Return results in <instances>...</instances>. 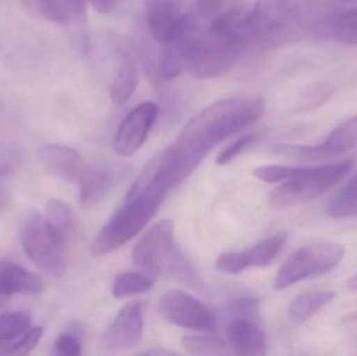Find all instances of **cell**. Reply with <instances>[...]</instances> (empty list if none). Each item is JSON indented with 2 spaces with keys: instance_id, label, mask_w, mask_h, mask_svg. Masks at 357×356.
I'll return each instance as SVG.
<instances>
[{
  "instance_id": "obj_1",
  "label": "cell",
  "mask_w": 357,
  "mask_h": 356,
  "mask_svg": "<svg viewBox=\"0 0 357 356\" xmlns=\"http://www.w3.org/2000/svg\"><path fill=\"white\" fill-rule=\"evenodd\" d=\"M259 98H231L199 111L185 125L177 144L202 159L222 140L253 125L264 115Z\"/></svg>"
},
{
  "instance_id": "obj_2",
  "label": "cell",
  "mask_w": 357,
  "mask_h": 356,
  "mask_svg": "<svg viewBox=\"0 0 357 356\" xmlns=\"http://www.w3.org/2000/svg\"><path fill=\"white\" fill-rule=\"evenodd\" d=\"M165 199L148 194H129L92 244L96 256L109 254L135 238L154 217Z\"/></svg>"
},
{
  "instance_id": "obj_3",
  "label": "cell",
  "mask_w": 357,
  "mask_h": 356,
  "mask_svg": "<svg viewBox=\"0 0 357 356\" xmlns=\"http://www.w3.org/2000/svg\"><path fill=\"white\" fill-rule=\"evenodd\" d=\"M354 164L352 159H347L320 167H294L291 177L271 192V203L285 208L318 199L345 179Z\"/></svg>"
},
{
  "instance_id": "obj_4",
  "label": "cell",
  "mask_w": 357,
  "mask_h": 356,
  "mask_svg": "<svg viewBox=\"0 0 357 356\" xmlns=\"http://www.w3.org/2000/svg\"><path fill=\"white\" fill-rule=\"evenodd\" d=\"M67 238L47 217L31 213L22 232L23 250L36 267L48 275L62 276L66 271Z\"/></svg>"
},
{
  "instance_id": "obj_5",
  "label": "cell",
  "mask_w": 357,
  "mask_h": 356,
  "mask_svg": "<svg viewBox=\"0 0 357 356\" xmlns=\"http://www.w3.org/2000/svg\"><path fill=\"white\" fill-rule=\"evenodd\" d=\"M345 256L342 245L329 240H314L295 251L281 265L274 288L284 290L307 278L328 273Z\"/></svg>"
},
{
  "instance_id": "obj_6",
  "label": "cell",
  "mask_w": 357,
  "mask_h": 356,
  "mask_svg": "<svg viewBox=\"0 0 357 356\" xmlns=\"http://www.w3.org/2000/svg\"><path fill=\"white\" fill-rule=\"evenodd\" d=\"M133 261L137 267L152 273L169 270L180 275L189 272L186 261L175 246V226L165 219L153 226L136 244Z\"/></svg>"
},
{
  "instance_id": "obj_7",
  "label": "cell",
  "mask_w": 357,
  "mask_h": 356,
  "mask_svg": "<svg viewBox=\"0 0 357 356\" xmlns=\"http://www.w3.org/2000/svg\"><path fill=\"white\" fill-rule=\"evenodd\" d=\"M159 309L167 321L178 327L197 332H210L213 328V317L209 309L183 291L165 293L161 297Z\"/></svg>"
},
{
  "instance_id": "obj_8",
  "label": "cell",
  "mask_w": 357,
  "mask_h": 356,
  "mask_svg": "<svg viewBox=\"0 0 357 356\" xmlns=\"http://www.w3.org/2000/svg\"><path fill=\"white\" fill-rule=\"evenodd\" d=\"M159 115L154 102H144L123 118L115 134L113 148L121 157H131L144 146Z\"/></svg>"
},
{
  "instance_id": "obj_9",
  "label": "cell",
  "mask_w": 357,
  "mask_h": 356,
  "mask_svg": "<svg viewBox=\"0 0 357 356\" xmlns=\"http://www.w3.org/2000/svg\"><path fill=\"white\" fill-rule=\"evenodd\" d=\"M356 146L357 115L333 130L327 139L319 146H278L274 148V152L294 158L317 160L344 154Z\"/></svg>"
},
{
  "instance_id": "obj_10",
  "label": "cell",
  "mask_w": 357,
  "mask_h": 356,
  "mask_svg": "<svg viewBox=\"0 0 357 356\" xmlns=\"http://www.w3.org/2000/svg\"><path fill=\"white\" fill-rule=\"evenodd\" d=\"M142 303L134 301L126 305L104 336V343L111 351H125L139 344L144 332Z\"/></svg>"
},
{
  "instance_id": "obj_11",
  "label": "cell",
  "mask_w": 357,
  "mask_h": 356,
  "mask_svg": "<svg viewBox=\"0 0 357 356\" xmlns=\"http://www.w3.org/2000/svg\"><path fill=\"white\" fill-rule=\"evenodd\" d=\"M40 158L50 175L68 183L79 181L85 169L81 154L63 144L44 146L40 152Z\"/></svg>"
},
{
  "instance_id": "obj_12",
  "label": "cell",
  "mask_w": 357,
  "mask_h": 356,
  "mask_svg": "<svg viewBox=\"0 0 357 356\" xmlns=\"http://www.w3.org/2000/svg\"><path fill=\"white\" fill-rule=\"evenodd\" d=\"M229 347L237 355H266V341L264 332L250 318H234L227 328Z\"/></svg>"
},
{
  "instance_id": "obj_13",
  "label": "cell",
  "mask_w": 357,
  "mask_h": 356,
  "mask_svg": "<svg viewBox=\"0 0 357 356\" xmlns=\"http://www.w3.org/2000/svg\"><path fill=\"white\" fill-rule=\"evenodd\" d=\"M183 16L177 0H146V22L159 43H165L175 33Z\"/></svg>"
},
{
  "instance_id": "obj_14",
  "label": "cell",
  "mask_w": 357,
  "mask_h": 356,
  "mask_svg": "<svg viewBox=\"0 0 357 356\" xmlns=\"http://www.w3.org/2000/svg\"><path fill=\"white\" fill-rule=\"evenodd\" d=\"M41 278L18 263L0 261V296L37 295L43 291Z\"/></svg>"
},
{
  "instance_id": "obj_15",
  "label": "cell",
  "mask_w": 357,
  "mask_h": 356,
  "mask_svg": "<svg viewBox=\"0 0 357 356\" xmlns=\"http://www.w3.org/2000/svg\"><path fill=\"white\" fill-rule=\"evenodd\" d=\"M79 182V202L82 206L91 207L102 202L110 192L113 177L105 167H85Z\"/></svg>"
},
{
  "instance_id": "obj_16",
  "label": "cell",
  "mask_w": 357,
  "mask_h": 356,
  "mask_svg": "<svg viewBox=\"0 0 357 356\" xmlns=\"http://www.w3.org/2000/svg\"><path fill=\"white\" fill-rule=\"evenodd\" d=\"M31 328V318L25 311L0 315V355H16L19 341Z\"/></svg>"
},
{
  "instance_id": "obj_17",
  "label": "cell",
  "mask_w": 357,
  "mask_h": 356,
  "mask_svg": "<svg viewBox=\"0 0 357 356\" xmlns=\"http://www.w3.org/2000/svg\"><path fill=\"white\" fill-rule=\"evenodd\" d=\"M137 86L138 68L135 60L130 54H123L111 85V100L114 104L123 106L133 95Z\"/></svg>"
},
{
  "instance_id": "obj_18",
  "label": "cell",
  "mask_w": 357,
  "mask_h": 356,
  "mask_svg": "<svg viewBox=\"0 0 357 356\" xmlns=\"http://www.w3.org/2000/svg\"><path fill=\"white\" fill-rule=\"evenodd\" d=\"M335 293L331 291H310L299 295L289 305V318L295 323H304L335 300Z\"/></svg>"
},
{
  "instance_id": "obj_19",
  "label": "cell",
  "mask_w": 357,
  "mask_h": 356,
  "mask_svg": "<svg viewBox=\"0 0 357 356\" xmlns=\"http://www.w3.org/2000/svg\"><path fill=\"white\" fill-rule=\"evenodd\" d=\"M36 4L40 13L54 23L70 22L86 8V0H36Z\"/></svg>"
},
{
  "instance_id": "obj_20",
  "label": "cell",
  "mask_w": 357,
  "mask_h": 356,
  "mask_svg": "<svg viewBox=\"0 0 357 356\" xmlns=\"http://www.w3.org/2000/svg\"><path fill=\"white\" fill-rule=\"evenodd\" d=\"M287 240V234H275L243 252L248 268L268 267L278 256Z\"/></svg>"
},
{
  "instance_id": "obj_21",
  "label": "cell",
  "mask_w": 357,
  "mask_h": 356,
  "mask_svg": "<svg viewBox=\"0 0 357 356\" xmlns=\"http://www.w3.org/2000/svg\"><path fill=\"white\" fill-rule=\"evenodd\" d=\"M328 212L335 219L357 217V171L331 199Z\"/></svg>"
},
{
  "instance_id": "obj_22",
  "label": "cell",
  "mask_w": 357,
  "mask_h": 356,
  "mask_svg": "<svg viewBox=\"0 0 357 356\" xmlns=\"http://www.w3.org/2000/svg\"><path fill=\"white\" fill-rule=\"evenodd\" d=\"M153 284L154 281L152 278L146 274L125 272L119 274L113 280V296L116 299H121L146 294L152 290Z\"/></svg>"
},
{
  "instance_id": "obj_23",
  "label": "cell",
  "mask_w": 357,
  "mask_h": 356,
  "mask_svg": "<svg viewBox=\"0 0 357 356\" xmlns=\"http://www.w3.org/2000/svg\"><path fill=\"white\" fill-rule=\"evenodd\" d=\"M187 353L195 355H222L229 353L226 342L206 334H187L182 339Z\"/></svg>"
},
{
  "instance_id": "obj_24",
  "label": "cell",
  "mask_w": 357,
  "mask_h": 356,
  "mask_svg": "<svg viewBox=\"0 0 357 356\" xmlns=\"http://www.w3.org/2000/svg\"><path fill=\"white\" fill-rule=\"evenodd\" d=\"M46 212L48 221L56 226L67 238L75 232L77 223L75 215L68 204L63 201L52 199L46 205Z\"/></svg>"
},
{
  "instance_id": "obj_25",
  "label": "cell",
  "mask_w": 357,
  "mask_h": 356,
  "mask_svg": "<svg viewBox=\"0 0 357 356\" xmlns=\"http://www.w3.org/2000/svg\"><path fill=\"white\" fill-rule=\"evenodd\" d=\"M241 6L239 0H195L193 18L199 22H210Z\"/></svg>"
},
{
  "instance_id": "obj_26",
  "label": "cell",
  "mask_w": 357,
  "mask_h": 356,
  "mask_svg": "<svg viewBox=\"0 0 357 356\" xmlns=\"http://www.w3.org/2000/svg\"><path fill=\"white\" fill-rule=\"evenodd\" d=\"M329 31L337 41L357 45V6L335 17L329 24Z\"/></svg>"
},
{
  "instance_id": "obj_27",
  "label": "cell",
  "mask_w": 357,
  "mask_h": 356,
  "mask_svg": "<svg viewBox=\"0 0 357 356\" xmlns=\"http://www.w3.org/2000/svg\"><path fill=\"white\" fill-rule=\"evenodd\" d=\"M215 268L222 273L235 275L248 269V265L243 252H227L218 257Z\"/></svg>"
},
{
  "instance_id": "obj_28",
  "label": "cell",
  "mask_w": 357,
  "mask_h": 356,
  "mask_svg": "<svg viewBox=\"0 0 357 356\" xmlns=\"http://www.w3.org/2000/svg\"><path fill=\"white\" fill-rule=\"evenodd\" d=\"M293 171V167L264 165V167H256L253 173L260 181L266 182V183H278V182H283L289 179Z\"/></svg>"
},
{
  "instance_id": "obj_29",
  "label": "cell",
  "mask_w": 357,
  "mask_h": 356,
  "mask_svg": "<svg viewBox=\"0 0 357 356\" xmlns=\"http://www.w3.org/2000/svg\"><path fill=\"white\" fill-rule=\"evenodd\" d=\"M256 135H245L238 138L234 142L227 146L216 158V163L218 165H227L232 162L236 157H238L243 150H247L249 146L255 142Z\"/></svg>"
},
{
  "instance_id": "obj_30",
  "label": "cell",
  "mask_w": 357,
  "mask_h": 356,
  "mask_svg": "<svg viewBox=\"0 0 357 356\" xmlns=\"http://www.w3.org/2000/svg\"><path fill=\"white\" fill-rule=\"evenodd\" d=\"M331 94H333V88L331 86L326 84H317L312 86L310 91L306 93L302 109L305 111L314 110L325 104Z\"/></svg>"
},
{
  "instance_id": "obj_31",
  "label": "cell",
  "mask_w": 357,
  "mask_h": 356,
  "mask_svg": "<svg viewBox=\"0 0 357 356\" xmlns=\"http://www.w3.org/2000/svg\"><path fill=\"white\" fill-rule=\"evenodd\" d=\"M82 353V343L73 334H65L56 340L54 353L56 355L75 356Z\"/></svg>"
},
{
  "instance_id": "obj_32",
  "label": "cell",
  "mask_w": 357,
  "mask_h": 356,
  "mask_svg": "<svg viewBox=\"0 0 357 356\" xmlns=\"http://www.w3.org/2000/svg\"><path fill=\"white\" fill-rule=\"evenodd\" d=\"M43 330L39 326L31 327L26 334L23 336V338L19 341L18 346L16 349V355H29L41 340Z\"/></svg>"
},
{
  "instance_id": "obj_33",
  "label": "cell",
  "mask_w": 357,
  "mask_h": 356,
  "mask_svg": "<svg viewBox=\"0 0 357 356\" xmlns=\"http://www.w3.org/2000/svg\"><path fill=\"white\" fill-rule=\"evenodd\" d=\"M258 301L256 299L243 298L234 301L230 305V311L235 318H250L252 319L257 313Z\"/></svg>"
},
{
  "instance_id": "obj_34",
  "label": "cell",
  "mask_w": 357,
  "mask_h": 356,
  "mask_svg": "<svg viewBox=\"0 0 357 356\" xmlns=\"http://www.w3.org/2000/svg\"><path fill=\"white\" fill-rule=\"evenodd\" d=\"M94 10H98L100 14H108L112 12L121 0H90Z\"/></svg>"
},
{
  "instance_id": "obj_35",
  "label": "cell",
  "mask_w": 357,
  "mask_h": 356,
  "mask_svg": "<svg viewBox=\"0 0 357 356\" xmlns=\"http://www.w3.org/2000/svg\"><path fill=\"white\" fill-rule=\"evenodd\" d=\"M144 355H177V353H174V351H167V350H151L146 351V353H142Z\"/></svg>"
},
{
  "instance_id": "obj_36",
  "label": "cell",
  "mask_w": 357,
  "mask_h": 356,
  "mask_svg": "<svg viewBox=\"0 0 357 356\" xmlns=\"http://www.w3.org/2000/svg\"><path fill=\"white\" fill-rule=\"evenodd\" d=\"M348 288L351 291H357V272L356 275L354 277L350 278L349 281H348Z\"/></svg>"
},
{
  "instance_id": "obj_37",
  "label": "cell",
  "mask_w": 357,
  "mask_h": 356,
  "mask_svg": "<svg viewBox=\"0 0 357 356\" xmlns=\"http://www.w3.org/2000/svg\"><path fill=\"white\" fill-rule=\"evenodd\" d=\"M10 299V298H8V297L0 296V309H1L2 307H4V305L8 304Z\"/></svg>"
},
{
  "instance_id": "obj_38",
  "label": "cell",
  "mask_w": 357,
  "mask_h": 356,
  "mask_svg": "<svg viewBox=\"0 0 357 356\" xmlns=\"http://www.w3.org/2000/svg\"><path fill=\"white\" fill-rule=\"evenodd\" d=\"M4 199H6V196H4L3 192H2L1 188H0V207L3 206Z\"/></svg>"
},
{
  "instance_id": "obj_39",
  "label": "cell",
  "mask_w": 357,
  "mask_h": 356,
  "mask_svg": "<svg viewBox=\"0 0 357 356\" xmlns=\"http://www.w3.org/2000/svg\"><path fill=\"white\" fill-rule=\"evenodd\" d=\"M345 1H354V0H345Z\"/></svg>"
}]
</instances>
